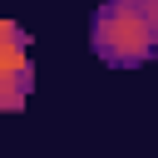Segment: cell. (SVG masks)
<instances>
[{"label": "cell", "mask_w": 158, "mask_h": 158, "mask_svg": "<svg viewBox=\"0 0 158 158\" xmlns=\"http://www.w3.org/2000/svg\"><path fill=\"white\" fill-rule=\"evenodd\" d=\"M153 44H158V35H153V25H148L138 0H109L94 15V49L118 69L143 64L153 54Z\"/></svg>", "instance_id": "6da1fadb"}, {"label": "cell", "mask_w": 158, "mask_h": 158, "mask_svg": "<svg viewBox=\"0 0 158 158\" xmlns=\"http://www.w3.org/2000/svg\"><path fill=\"white\" fill-rule=\"evenodd\" d=\"M35 84V69H30V40L20 25H0V104L5 109H20L25 94Z\"/></svg>", "instance_id": "7a4b0ae2"}, {"label": "cell", "mask_w": 158, "mask_h": 158, "mask_svg": "<svg viewBox=\"0 0 158 158\" xmlns=\"http://www.w3.org/2000/svg\"><path fill=\"white\" fill-rule=\"evenodd\" d=\"M143 5V15H148V25H153V35H158V0H138Z\"/></svg>", "instance_id": "3957f363"}]
</instances>
